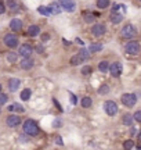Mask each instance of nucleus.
I'll list each match as a JSON object with an SVG mask.
<instances>
[{
    "label": "nucleus",
    "mask_w": 141,
    "mask_h": 150,
    "mask_svg": "<svg viewBox=\"0 0 141 150\" xmlns=\"http://www.w3.org/2000/svg\"><path fill=\"white\" fill-rule=\"evenodd\" d=\"M22 129H24V132H25L27 135H29L31 138H33V136H38L39 132H40L38 122H36L35 120H32V118H28V120H25V122H24V125H22Z\"/></svg>",
    "instance_id": "obj_1"
},
{
    "label": "nucleus",
    "mask_w": 141,
    "mask_h": 150,
    "mask_svg": "<svg viewBox=\"0 0 141 150\" xmlns=\"http://www.w3.org/2000/svg\"><path fill=\"white\" fill-rule=\"evenodd\" d=\"M120 102H122L123 106H126L129 108L134 107L137 103V95H134V93H123L120 96Z\"/></svg>",
    "instance_id": "obj_2"
},
{
    "label": "nucleus",
    "mask_w": 141,
    "mask_h": 150,
    "mask_svg": "<svg viewBox=\"0 0 141 150\" xmlns=\"http://www.w3.org/2000/svg\"><path fill=\"white\" fill-rule=\"evenodd\" d=\"M3 43H4L6 47L15 49V47H18L20 40H18V36H17L15 33H7V35H4V38H3Z\"/></svg>",
    "instance_id": "obj_3"
},
{
    "label": "nucleus",
    "mask_w": 141,
    "mask_h": 150,
    "mask_svg": "<svg viewBox=\"0 0 141 150\" xmlns=\"http://www.w3.org/2000/svg\"><path fill=\"white\" fill-rule=\"evenodd\" d=\"M137 35V28L133 24H126L125 27L122 28L120 31V36L125 38V39H133Z\"/></svg>",
    "instance_id": "obj_4"
},
{
    "label": "nucleus",
    "mask_w": 141,
    "mask_h": 150,
    "mask_svg": "<svg viewBox=\"0 0 141 150\" xmlns=\"http://www.w3.org/2000/svg\"><path fill=\"white\" fill-rule=\"evenodd\" d=\"M125 50L127 54H130V56H137V54L140 53V45H138V42L137 40H130V42L126 43L125 46Z\"/></svg>",
    "instance_id": "obj_5"
},
{
    "label": "nucleus",
    "mask_w": 141,
    "mask_h": 150,
    "mask_svg": "<svg viewBox=\"0 0 141 150\" xmlns=\"http://www.w3.org/2000/svg\"><path fill=\"white\" fill-rule=\"evenodd\" d=\"M104 110H105V112H107V115H109V117H114V115H116L118 114V104L114 102V100H107V102L104 103Z\"/></svg>",
    "instance_id": "obj_6"
},
{
    "label": "nucleus",
    "mask_w": 141,
    "mask_h": 150,
    "mask_svg": "<svg viewBox=\"0 0 141 150\" xmlns=\"http://www.w3.org/2000/svg\"><path fill=\"white\" fill-rule=\"evenodd\" d=\"M107 32V27H105V24H101V22H98V24H94L91 27V35L94 38H101L105 35Z\"/></svg>",
    "instance_id": "obj_7"
},
{
    "label": "nucleus",
    "mask_w": 141,
    "mask_h": 150,
    "mask_svg": "<svg viewBox=\"0 0 141 150\" xmlns=\"http://www.w3.org/2000/svg\"><path fill=\"white\" fill-rule=\"evenodd\" d=\"M21 122H22L21 117L17 115V114H13V112H10V115L6 118V125L10 127V128H15V127H18Z\"/></svg>",
    "instance_id": "obj_8"
},
{
    "label": "nucleus",
    "mask_w": 141,
    "mask_h": 150,
    "mask_svg": "<svg viewBox=\"0 0 141 150\" xmlns=\"http://www.w3.org/2000/svg\"><path fill=\"white\" fill-rule=\"evenodd\" d=\"M122 71H123V67H122V63H119V61H115V63H112V64H109V72H111V76L118 78V76H120Z\"/></svg>",
    "instance_id": "obj_9"
},
{
    "label": "nucleus",
    "mask_w": 141,
    "mask_h": 150,
    "mask_svg": "<svg viewBox=\"0 0 141 150\" xmlns=\"http://www.w3.org/2000/svg\"><path fill=\"white\" fill-rule=\"evenodd\" d=\"M18 54L22 56V57H31L33 54V47L29 43H24V45H21L20 49H18Z\"/></svg>",
    "instance_id": "obj_10"
},
{
    "label": "nucleus",
    "mask_w": 141,
    "mask_h": 150,
    "mask_svg": "<svg viewBox=\"0 0 141 150\" xmlns=\"http://www.w3.org/2000/svg\"><path fill=\"white\" fill-rule=\"evenodd\" d=\"M60 4L66 13H73L76 10V3L73 0H60Z\"/></svg>",
    "instance_id": "obj_11"
},
{
    "label": "nucleus",
    "mask_w": 141,
    "mask_h": 150,
    "mask_svg": "<svg viewBox=\"0 0 141 150\" xmlns=\"http://www.w3.org/2000/svg\"><path fill=\"white\" fill-rule=\"evenodd\" d=\"M33 65H35V60L32 59V57H22V60L20 61V68L21 70H31V68H33Z\"/></svg>",
    "instance_id": "obj_12"
},
{
    "label": "nucleus",
    "mask_w": 141,
    "mask_h": 150,
    "mask_svg": "<svg viewBox=\"0 0 141 150\" xmlns=\"http://www.w3.org/2000/svg\"><path fill=\"white\" fill-rule=\"evenodd\" d=\"M22 27H24V22L20 18H13L10 21V28L11 31H14V32H20L22 29Z\"/></svg>",
    "instance_id": "obj_13"
},
{
    "label": "nucleus",
    "mask_w": 141,
    "mask_h": 150,
    "mask_svg": "<svg viewBox=\"0 0 141 150\" xmlns=\"http://www.w3.org/2000/svg\"><path fill=\"white\" fill-rule=\"evenodd\" d=\"M21 86V81L17 79V78H11L10 81H8V91L10 92H17L18 91V88Z\"/></svg>",
    "instance_id": "obj_14"
},
{
    "label": "nucleus",
    "mask_w": 141,
    "mask_h": 150,
    "mask_svg": "<svg viewBox=\"0 0 141 150\" xmlns=\"http://www.w3.org/2000/svg\"><path fill=\"white\" fill-rule=\"evenodd\" d=\"M7 111L8 112H20V114H22V112H25V108L22 107L20 103H13V104H10V106L7 107Z\"/></svg>",
    "instance_id": "obj_15"
},
{
    "label": "nucleus",
    "mask_w": 141,
    "mask_h": 150,
    "mask_svg": "<svg viewBox=\"0 0 141 150\" xmlns=\"http://www.w3.org/2000/svg\"><path fill=\"white\" fill-rule=\"evenodd\" d=\"M133 122H134V117H133L131 114L126 112V114L122 115V124H123V125H126V127H131Z\"/></svg>",
    "instance_id": "obj_16"
},
{
    "label": "nucleus",
    "mask_w": 141,
    "mask_h": 150,
    "mask_svg": "<svg viewBox=\"0 0 141 150\" xmlns=\"http://www.w3.org/2000/svg\"><path fill=\"white\" fill-rule=\"evenodd\" d=\"M109 21L112 22V24H120V22L123 21V14H119V13H111V16H109Z\"/></svg>",
    "instance_id": "obj_17"
},
{
    "label": "nucleus",
    "mask_w": 141,
    "mask_h": 150,
    "mask_svg": "<svg viewBox=\"0 0 141 150\" xmlns=\"http://www.w3.org/2000/svg\"><path fill=\"white\" fill-rule=\"evenodd\" d=\"M50 10H51V14H55V16H58L61 11H62V7H61L60 1L57 3V1H53V3H50Z\"/></svg>",
    "instance_id": "obj_18"
},
{
    "label": "nucleus",
    "mask_w": 141,
    "mask_h": 150,
    "mask_svg": "<svg viewBox=\"0 0 141 150\" xmlns=\"http://www.w3.org/2000/svg\"><path fill=\"white\" fill-rule=\"evenodd\" d=\"M28 35L31 38H36L40 35V27L39 25H31L28 28Z\"/></svg>",
    "instance_id": "obj_19"
},
{
    "label": "nucleus",
    "mask_w": 141,
    "mask_h": 150,
    "mask_svg": "<svg viewBox=\"0 0 141 150\" xmlns=\"http://www.w3.org/2000/svg\"><path fill=\"white\" fill-rule=\"evenodd\" d=\"M103 49H104V46L101 43H91V45L87 47V50H89L90 54H94V53H97V52H101Z\"/></svg>",
    "instance_id": "obj_20"
},
{
    "label": "nucleus",
    "mask_w": 141,
    "mask_h": 150,
    "mask_svg": "<svg viewBox=\"0 0 141 150\" xmlns=\"http://www.w3.org/2000/svg\"><path fill=\"white\" fill-rule=\"evenodd\" d=\"M80 104H82V107H83V108H90V107L93 106V99H91L90 96H84V97H82Z\"/></svg>",
    "instance_id": "obj_21"
},
{
    "label": "nucleus",
    "mask_w": 141,
    "mask_h": 150,
    "mask_svg": "<svg viewBox=\"0 0 141 150\" xmlns=\"http://www.w3.org/2000/svg\"><path fill=\"white\" fill-rule=\"evenodd\" d=\"M31 96H32V89H29V88H25V89L21 92V95H20V97L22 99V102H28V100L31 99Z\"/></svg>",
    "instance_id": "obj_22"
},
{
    "label": "nucleus",
    "mask_w": 141,
    "mask_h": 150,
    "mask_svg": "<svg viewBox=\"0 0 141 150\" xmlns=\"http://www.w3.org/2000/svg\"><path fill=\"white\" fill-rule=\"evenodd\" d=\"M38 13H39V14H42V16H44V17L51 16V10H50L49 6H39V7H38Z\"/></svg>",
    "instance_id": "obj_23"
},
{
    "label": "nucleus",
    "mask_w": 141,
    "mask_h": 150,
    "mask_svg": "<svg viewBox=\"0 0 141 150\" xmlns=\"http://www.w3.org/2000/svg\"><path fill=\"white\" fill-rule=\"evenodd\" d=\"M98 70H100V72H103V74L108 72V71H109V63L107 61V60L100 61V63H98Z\"/></svg>",
    "instance_id": "obj_24"
},
{
    "label": "nucleus",
    "mask_w": 141,
    "mask_h": 150,
    "mask_svg": "<svg viewBox=\"0 0 141 150\" xmlns=\"http://www.w3.org/2000/svg\"><path fill=\"white\" fill-rule=\"evenodd\" d=\"M77 56L82 59V61H87L89 57H90V53H89V50L86 47H82L79 52H77Z\"/></svg>",
    "instance_id": "obj_25"
},
{
    "label": "nucleus",
    "mask_w": 141,
    "mask_h": 150,
    "mask_svg": "<svg viewBox=\"0 0 141 150\" xmlns=\"http://www.w3.org/2000/svg\"><path fill=\"white\" fill-rule=\"evenodd\" d=\"M109 91H111L109 85L103 83V85H100V88L97 89V93H98V95H101V96H105V95H108V93H109Z\"/></svg>",
    "instance_id": "obj_26"
},
{
    "label": "nucleus",
    "mask_w": 141,
    "mask_h": 150,
    "mask_svg": "<svg viewBox=\"0 0 141 150\" xmlns=\"http://www.w3.org/2000/svg\"><path fill=\"white\" fill-rule=\"evenodd\" d=\"M97 7L100 10H105V8H108L109 4H111V0H97Z\"/></svg>",
    "instance_id": "obj_27"
},
{
    "label": "nucleus",
    "mask_w": 141,
    "mask_h": 150,
    "mask_svg": "<svg viewBox=\"0 0 141 150\" xmlns=\"http://www.w3.org/2000/svg\"><path fill=\"white\" fill-rule=\"evenodd\" d=\"M80 63H83V61H82V59L77 56V53L73 54V56L70 57V60H69V64L72 65V67H76V65H79Z\"/></svg>",
    "instance_id": "obj_28"
},
{
    "label": "nucleus",
    "mask_w": 141,
    "mask_h": 150,
    "mask_svg": "<svg viewBox=\"0 0 141 150\" xmlns=\"http://www.w3.org/2000/svg\"><path fill=\"white\" fill-rule=\"evenodd\" d=\"M6 59H7L8 63L13 64V63H17V60H18V54L14 53V52H10V53H7V57H6Z\"/></svg>",
    "instance_id": "obj_29"
},
{
    "label": "nucleus",
    "mask_w": 141,
    "mask_h": 150,
    "mask_svg": "<svg viewBox=\"0 0 141 150\" xmlns=\"http://www.w3.org/2000/svg\"><path fill=\"white\" fill-rule=\"evenodd\" d=\"M7 6H8V8L11 11H18V8H20V6H18L15 0H7Z\"/></svg>",
    "instance_id": "obj_30"
},
{
    "label": "nucleus",
    "mask_w": 141,
    "mask_h": 150,
    "mask_svg": "<svg viewBox=\"0 0 141 150\" xmlns=\"http://www.w3.org/2000/svg\"><path fill=\"white\" fill-rule=\"evenodd\" d=\"M83 20H84L86 24H91V22L96 21V17L90 14V13H86V14H83Z\"/></svg>",
    "instance_id": "obj_31"
},
{
    "label": "nucleus",
    "mask_w": 141,
    "mask_h": 150,
    "mask_svg": "<svg viewBox=\"0 0 141 150\" xmlns=\"http://www.w3.org/2000/svg\"><path fill=\"white\" fill-rule=\"evenodd\" d=\"M82 75H89L91 74V67L90 65H83V68H82Z\"/></svg>",
    "instance_id": "obj_32"
},
{
    "label": "nucleus",
    "mask_w": 141,
    "mask_h": 150,
    "mask_svg": "<svg viewBox=\"0 0 141 150\" xmlns=\"http://www.w3.org/2000/svg\"><path fill=\"white\" fill-rule=\"evenodd\" d=\"M7 102H8V96L0 92V106H3V104H6Z\"/></svg>",
    "instance_id": "obj_33"
},
{
    "label": "nucleus",
    "mask_w": 141,
    "mask_h": 150,
    "mask_svg": "<svg viewBox=\"0 0 141 150\" xmlns=\"http://www.w3.org/2000/svg\"><path fill=\"white\" fill-rule=\"evenodd\" d=\"M123 147H125V149H133V147H134V142L131 139L126 140L125 143H123Z\"/></svg>",
    "instance_id": "obj_34"
},
{
    "label": "nucleus",
    "mask_w": 141,
    "mask_h": 150,
    "mask_svg": "<svg viewBox=\"0 0 141 150\" xmlns=\"http://www.w3.org/2000/svg\"><path fill=\"white\" fill-rule=\"evenodd\" d=\"M133 117H134V121L141 122V110H137V111L133 114Z\"/></svg>",
    "instance_id": "obj_35"
},
{
    "label": "nucleus",
    "mask_w": 141,
    "mask_h": 150,
    "mask_svg": "<svg viewBox=\"0 0 141 150\" xmlns=\"http://www.w3.org/2000/svg\"><path fill=\"white\" fill-rule=\"evenodd\" d=\"M61 125H62V121H61L60 118H55L54 122H53V127H54V128H60Z\"/></svg>",
    "instance_id": "obj_36"
},
{
    "label": "nucleus",
    "mask_w": 141,
    "mask_h": 150,
    "mask_svg": "<svg viewBox=\"0 0 141 150\" xmlns=\"http://www.w3.org/2000/svg\"><path fill=\"white\" fill-rule=\"evenodd\" d=\"M29 138H31V136H29V135H27L25 132H24V134H22L21 136H20V142H28V140H29Z\"/></svg>",
    "instance_id": "obj_37"
},
{
    "label": "nucleus",
    "mask_w": 141,
    "mask_h": 150,
    "mask_svg": "<svg viewBox=\"0 0 141 150\" xmlns=\"http://www.w3.org/2000/svg\"><path fill=\"white\" fill-rule=\"evenodd\" d=\"M50 40V35L49 33H43V35H42V42H49Z\"/></svg>",
    "instance_id": "obj_38"
},
{
    "label": "nucleus",
    "mask_w": 141,
    "mask_h": 150,
    "mask_svg": "<svg viewBox=\"0 0 141 150\" xmlns=\"http://www.w3.org/2000/svg\"><path fill=\"white\" fill-rule=\"evenodd\" d=\"M69 96H70V103H72V104H77V100H76V96H75V95L69 92Z\"/></svg>",
    "instance_id": "obj_39"
},
{
    "label": "nucleus",
    "mask_w": 141,
    "mask_h": 150,
    "mask_svg": "<svg viewBox=\"0 0 141 150\" xmlns=\"http://www.w3.org/2000/svg\"><path fill=\"white\" fill-rule=\"evenodd\" d=\"M6 13V4L0 0V14H4Z\"/></svg>",
    "instance_id": "obj_40"
},
{
    "label": "nucleus",
    "mask_w": 141,
    "mask_h": 150,
    "mask_svg": "<svg viewBox=\"0 0 141 150\" xmlns=\"http://www.w3.org/2000/svg\"><path fill=\"white\" fill-rule=\"evenodd\" d=\"M55 143H57V145H58V146H64V142H62V138H61V136H57V138H55Z\"/></svg>",
    "instance_id": "obj_41"
},
{
    "label": "nucleus",
    "mask_w": 141,
    "mask_h": 150,
    "mask_svg": "<svg viewBox=\"0 0 141 150\" xmlns=\"http://www.w3.org/2000/svg\"><path fill=\"white\" fill-rule=\"evenodd\" d=\"M53 103H54V106H57V108H58V110H60V111H62V107H61V104L60 103H58V100H57V99H53Z\"/></svg>",
    "instance_id": "obj_42"
},
{
    "label": "nucleus",
    "mask_w": 141,
    "mask_h": 150,
    "mask_svg": "<svg viewBox=\"0 0 141 150\" xmlns=\"http://www.w3.org/2000/svg\"><path fill=\"white\" fill-rule=\"evenodd\" d=\"M120 8V4H114L112 6V10H111V13H118V10Z\"/></svg>",
    "instance_id": "obj_43"
},
{
    "label": "nucleus",
    "mask_w": 141,
    "mask_h": 150,
    "mask_svg": "<svg viewBox=\"0 0 141 150\" xmlns=\"http://www.w3.org/2000/svg\"><path fill=\"white\" fill-rule=\"evenodd\" d=\"M136 132H137V129L134 128L133 125H131V128H130V136H134V135H136Z\"/></svg>",
    "instance_id": "obj_44"
},
{
    "label": "nucleus",
    "mask_w": 141,
    "mask_h": 150,
    "mask_svg": "<svg viewBox=\"0 0 141 150\" xmlns=\"http://www.w3.org/2000/svg\"><path fill=\"white\" fill-rule=\"evenodd\" d=\"M62 43H64V46H70V45H72V42H69V40H66L65 38L62 39Z\"/></svg>",
    "instance_id": "obj_45"
},
{
    "label": "nucleus",
    "mask_w": 141,
    "mask_h": 150,
    "mask_svg": "<svg viewBox=\"0 0 141 150\" xmlns=\"http://www.w3.org/2000/svg\"><path fill=\"white\" fill-rule=\"evenodd\" d=\"M36 50H38V52H39L40 54L43 53V47H42V46H38V47H36Z\"/></svg>",
    "instance_id": "obj_46"
},
{
    "label": "nucleus",
    "mask_w": 141,
    "mask_h": 150,
    "mask_svg": "<svg viewBox=\"0 0 141 150\" xmlns=\"http://www.w3.org/2000/svg\"><path fill=\"white\" fill-rule=\"evenodd\" d=\"M76 43H77V45H80V46H83V45H84V43L82 42V39H76Z\"/></svg>",
    "instance_id": "obj_47"
},
{
    "label": "nucleus",
    "mask_w": 141,
    "mask_h": 150,
    "mask_svg": "<svg viewBox=\"0 0 141 150\" xmlns=\"http://www.w3.org/2000/svg\"><path fill=\"white\" fill-rule=\"evenodd\" d=\"M138 142H140V143H141V131H140V132H138Z\"/></svg>",
    "instance_id": "obj_48"
},
{
    "label": "nucleus",
    "mask_w": 141,
    "mask_h": 150,
    "mask_svg": "<svg viewBox=\"0 0 141 150\" xmlns=\"http://www.w3.org/2000/svg\"><path fill=\"white\" fill-rule=\"evenodd\" d=\"M1 89H3V86H1V83H0V92H1Z\"/></svg>",
    "instance_id": "obj_49"
},
{
    "label": "nucleus",
    "mask_w": 141,
    "mask_h": 150,
    "mask_svg": "<svg viewBox=\"0 0 141 150\" xmlns=\"http://www.w3.org/2000/svg\"><path fill=\"white\" fill-rule=\"evenodd\" d=\"M137 149H141V145H138V146H137Z\"/></svg>",
    "instance_id": "obj_50"
},
{
    "label": "nucleus",
    "mask_w": 141,
    "mask_h": 150,
    "mask_svg": "<svg viewBox=\"0 0 141 150\" xmlns=\"http://www.w3.org/2000/svg\"><path fill=\"white\" fill-rule=\"evenodd\" d=\"M0 114H1V106H0Z\"/></svg>",
    "instance_id": "obj_51"
},
{
    "label": "nucleus",
    "mask_w": 141,
    "mask_h": 150,
    "mask_svg": "<svg viewBox=\"0 0 141 150\" xmlns=\"http://www.w3.org/2000/svg\"><path fill=\"white\" fill-rule=\"evenodd\" d=\"M140 1H141V0H140Z\"/></svg>",
    "instance_id": "obj_52"
}]
</instances>
